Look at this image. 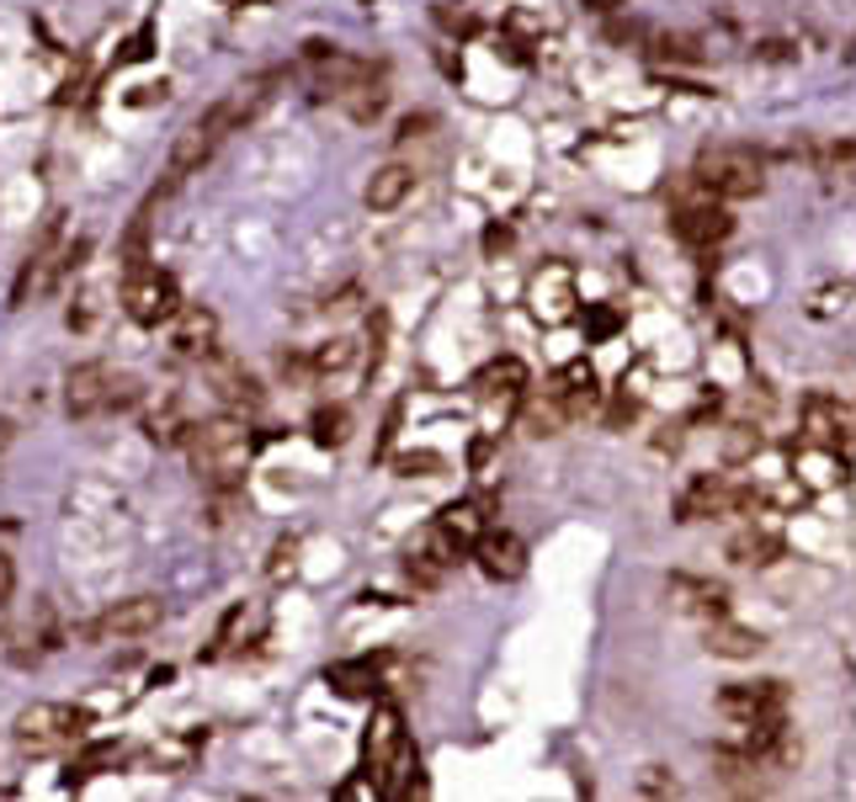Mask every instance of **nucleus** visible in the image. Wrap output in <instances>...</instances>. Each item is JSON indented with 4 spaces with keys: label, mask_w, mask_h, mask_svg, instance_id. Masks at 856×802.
Here are the masks:
<instances>
[{
    "label": "nucleus",
    "mask_w": 856,
    "mask_h": 802,
    "mask_svg": "<svg viewBox=\"0 0 856 802\" xmlns=\"http://www.w3.org/2000/svg\"><path fill=\"white\" fill-rule=\"evenodd\" d=\"M697 186H707V197L718 203H739V197H756L766 186V160L745 144H713L697 154Z\"/></svg>",
    "instance_id": "nucleus-2"
},
{
    "label": "nucleus",
    "mask_w": 856,
    "mask_h": 802,
    "mask_svg": "<svg viewBox=\"0 0 856 802\" xmlns=\"http://www.w3.org/2000/svg\"><path fill=\"white\" fill-rule=\"evenodd\" d=\"M122 749L118 744H86L80 755H75V766H69V776H64V787H75V781H86V776H96L101 766H118Z\"/></svg>",
    "instance_id": "nucleus-25"
},
{
    "label": "nucleus",
    "mask_w": 856,
    "mask_h": 802,
    "mask_svg": "<svg viewBox=\"0 0 856 802\" xmlns=\"http://www.w3.org/2000/svg\"><path fill=\"white\" fill-rule=\"evenodd\" d=\"M154 203V197H150ZM150 203L128 218V235H122V250H118V261H122V277L128 271H144L150 267Z\"/></svg>",
    "instance_id": "nucleus-21"
},
{
    "label": "nucleus",
    "mask_w": 856,
    "mask_h": 802,
    "mask_svg": "<svg viewBox=\"0 0 856 802\" xmlns=\"http://www.w3.org/2000/svg\"><path fill=\"white\" fill-rule=\"evenodd\" d=\"M11 595H17V559L0 548V600L11 606Z\"/></svg>",
    "instance_id": "nucleus-36"
},
{
    "label": "nucleus",
    "mask_w": 856,
    "mask_h": 802,
    "mask_svg": "<svg viewBox=\"0 0 856 802\" xmlns=\"http://www.w3.org/2000/svg\"><path fill=\"white\" fill-rule=\"evenodd\" d=\"M421 128H431V118H404V122H399V133H404V139H415Z\"/></svg>",
    "instance_id": "nucleus-39"
},
{
    "label": "nucleus",
    "mask_w": 856,
    "mask_h": 802,
    "mask_svg": "<svg viewBox=\"0 0 856 802\" xmlns=\"http://www.w3.org/2000/svg\"><path fill=\"white\" fill-rule=\"evenodd\" d=\"M660 59H671V64H703V48H697V37H660V48H654Z\"/></svg>",
    "instance_id": "nucleus-28"
},
{
    "label": "nucleus",
    "mask_w": 856,
    "mask_h": 802,
    "mask_svg": "<svg viewBox=\"0 0 856 802\" xmlns=\"http://www.w3.org/2000/svg\"><path fill=\"white\" fill-rule=\"evenodd\" d=\"M756 54H761V59H793V43H761Z\"/></svg>",
    "instance_id": "nucleus-37"
},
{
    "label": "nucleus",
    "mask_w": 856,
    "mask_h": 802,
    "mask_svg": "<svg viewBox=\"0 0 856 802\" xmlns=\"http://www.w3.org/2000/svg\"><path fill=\"white\" fill-rule=\"evenodd\" d=\"M782 553V537L777 532H745L729 542V559L734 564H771Z\"/></svg>",
    "instance_id": "nucleus-24"
},
{
    "label": "nucleus",
    "mask_w": 856,
    "mask_h": 802,
    "mask_svg": "<svg viewBox=\"0 0 856 802\" xmlns=\"http://www.w3.org/2000/svg\"><path fill=\"white\" fill-rule=\"evenodd\" d=\"M750 452H761V431H750V425H734V436H729V463H745Z\"/></svg>",
    "instance_id": "nucleus-31"
},
{
    "label": "nucleus",
    "mask_w": 856,
    "mask_h": 802,
    "mask_svg": "<svg viewBox=\"0 0 856 802\" xmlns=\"http://www.w3.org/2000/svg\"><path fill=\"white\" fill-rule=\"evenodd\" d=\"M112 383H118V372H112L107 361H80V367L69 372V383H64V410L75 420L101 415L107 399H112Z\"/></svg>",
    "instance_id": "nucleus-9"
},
{
    "label": "nucleus",
    "mask_w": 856,
    "mask_h": 802,
    "mask_svg": "<svg viewBox=\"0 0 856 802\" xmlns=\"http://www.w3.org/2000/svg\"><path fill=\"white\" fill-rule=\"evenodd\" d=\"M208 361V357H203ZM208 378H214V393L229 404V410H261L267 404V393H261V383L245 372L240 361H229V357H214L208 361Z\"/></svg>",
    "instance_id": "nucleus-15"
},
{
    "label": "nucleus",
    "mask_w": 856,
    "mask_h": 802,
    "mask_svg": "<svg viewBox=\"0 0 856 802\" xmlns=\"http://www.w3.org/2000/svg\"><path fill=\"white\" fill-rule=\"evenodd\" d=\"M585 319H590V335H596V340H607V335H617V308H590Z\"/></svg>",
    "instance_id": "nucleus-35"
},
{
    "label": "nucleus",
    "mask_w": 856,
    "mask_h": 802,
    "mask_svg": "<svg viewBox=\"0 0 856 802\" xmlns=\"http://www.w3.org/2000/svg\"><path fill=\"white\" fill-rule=\"evenodd\" d=\"M325 681L336 685L340 696H372V664H331L325 670Z\"/></svg>",
    "instance_id": "nucleus-27"
},
{
    "label": "nucleus",
    "mask_w": 856,
    "mask_h": 802,
    "mask_svg": "<svg viewBox=\"0 0 856 802\" xmlns=\"http://www.w3.org/2000/svg\"><path fill=\"white\" fill-rule=\"evenodd\" d=\"M229 133H235V128H229V118H224V107H208V112L176 139V149H171V165H165V181H160V197H171V192H176V186H182V181L192 176V171H197V165H203Z\"/></svg>",
    "instance_id": "nucleus-5"
},
{
    "label": "nucleus",
    "mask_w": 856,
    "mask_h": 802,
    "mask_svg": "<svg viewBox=\"0 0 856 802\" xmlns=\"http://www.w3.org/2000/svg\"><path fill=\"white\" fill-rule=\"evenodd\" d=\"M308 436L319 446H346L351 436V415H346V404H325V410H314L308 415Z\"/></svg>",
    "instance_id": "nucleus-22"
},
{
    "label": "nucleus",
    "mask_w": 856,
    "mask_h": 802,
    "mask_svg": "<svg viewBox=\"0 0 856 802\" xmlns=\"http://www.w3.org/2000/svg\"><path fill=\"white\" fill-rule=\"evenodd\" d=\"M517 393V388H527V367H521L517 357H506V361H489L485 372H479V393Z\"/></svg>",
    "instance_id": "nucleus-26"
},
{
    "label": "nucleus",
    "mask_w": 856,
    "mask_h": 802,
    "mask_svg": "<svg viewBox=\"0 0 856 802\" xmlns=\"http://www.w3.org/2000/svg\"><path fill=\"white\" fill-rule=\"evenodd\" d=\"M0 632H6V600H0Z\"/></svg>",
    "instance_id": "nucleus-40"
},
{
    "label": "nucleus",
    "mask_w": 856,
    "mask_h": 802,
    "mask_svg": "<svg viewBox=\"0 0 856 802\" xmlns=\"http://www.w3.org/2000/svg\"><path fill=\"white\" fill-rule=\"evenodd\" d=\"M803 431H809V442H814V446H830V452H841V463L852 457V410H846L841 399H825V393H814V399L803 404Z\"/></svg>",
    "instance_id": "nucleus-10"
},
{
    "label": "nucleus",
    "mask_w": 856,
    "mask_h": 802,
    "mask_svg": "<svg viewBox=\"0 0 856 802\" xmlns=\"http://www.w3.org/2000/svg\"><path fill=\"white\" fill-rule=\"evenodd\" d=\"M11 446H17V420H6V415H0V457H6Z\"/></svg>",
    "instance_id": "nucleus-38"
},
{
    "label": "nucleus",
    "mask_w": 856,
    "mask_h": 802,
    "mask_svg": "<svg viewBox=\"0 0 856 802\" xmlns=\"http://www.w3.org/2000/svg\"><path fill=\"white\" fill-rule=\"evenodd\" d=\"M468 548H474L479 568H485L489 579H500V585H511V579L527 574V542L517 532H506V527H485Z\"/></svg>",
    "instance_id": "nucleus-8"
},
{
    "label": "nucleus",
    "mask_w": 856,
    "mask_h": 802,
    "mask_svg": "<svg viewBox=\"0 0 856 802\" xmlns=\"http://www.w3.org/2000/svg\"><path fill=\"white\" fill-rule=\"evenodd\" d=\"M154 54V28H139L133 37H128V48H122V64H139Z\"/></svg>",
    "instance_id": "nucleus-34"
},
{
    "label": "nucleus",
    "mask_w": 856,
    "mask_h": 802,
    "mask_svg": "<svg viewBox=\"0 0 856 802\" xmlns=\"http://www.w3.org/2000/svg\"><path fill=\"white\" fill-rule=\"evenodd\" d=\"M186 457H192V474L203 478L208 489H240V474L250 463V431L235 415H214L197 420L182 431Z\"/></svg>",
    "instance_id": "nucleus-1"
},
{
    "label": "nucleus",
    "mask_w": 856,
    "mask_h": 802,
    "mask_svg": "<svg viewBox=\"0 0 856 802\" xmlns=\"http://www.w3.org/2000/svg\"><path fill=\"white\" fill-rule=\"evenodd\" d=\"M299 548H304L299 537H277V548H272V564H267V574H272V579H288V574L299 568Z\"/></svg>",
    "instance_id": "nucleus-29"
},
{
    "label": "nucleus",
    "mask_w": 856,
    "mask_h": 802,
    "mask_svg": "<svg viewBox=\"0 0 856 802\" xmlns=\"http://www.w3.org/2000/svg\"><path fill=\"white\" fill-rule=\"evenodd\" d=\"M713 771H718V781L734 787V792H761V781H756V760H750V755H729V749H718V755H713Z\"/></svg>",
    "instance_id": "nucleus-23"
},
{
    "label": "nucleus",
    "mask_w": 856,
    "mask_h": 802,
    "mask_svg": "<svg viewBox=\"0 0 856 802\" xmlns=\"http://www.w3.org/2000/svg\"><path fill=\"white\" fill-rule=\"evenodd\" d=\"M639 792H649V798H675V776H665L660 766H649V771L639 776Z\"/></svg>",
    "instance_id": "nucleus-33"
},
{
    "label": "nucleus",
    "mask_w": 856,
    "mask_h": 802,
    "mask_svg": "<svg viewBox=\"0 0 856 802\" xmlns=\"http://www.w3.org/2000/svg\"><path fill=\"white\" fill-rule=\"evenodd\" d=\"M404 744V728H399V713L394 707H378L372 723H367V744H362V766H367V781L383 787V771L394 760V749Z\"/></svg>",
    "instance_id": "nucleus-13"
},
{
    "label": "nucleus",
    "mask_w": 856,
    "mask_h": 802,
    "mask_svg": "<svg viewBox=\"0 0 856 802\" xmlns=\"http://www.w3.org/2000/svg\"><path fill=\"white\" fill-rule=\"evenodd\" d=\"M176 329H171V346H176V357H214L218 351V314L214 308H176L171 314Z\"/></svg>",
    "instance_id": "nucleus-14"
},
{
    "label": "nucleus",
    "mask_w": 856,
    "mask_h": 802,
    "mask_svg": "<svg viewBox=\"0 0 856 802\" xmlns=\"http://www.w3.org/2000/svg\"><path fill=\"white\" fill-rule=\"evenodd\" d=\"M404 478H415V474H442V457L436 452H410V457H399L394 463Z\"/></svg>",
    "instance_id": "nucleus-32"
},
{
    "label": "nucleus",
    "mask_w": 856,
    "mask_h": 802,
    "mask_svg": "<svg viewBox=\"0 0 856 802\" xmlns=\"http://www.w3.org/2000/svg\"><path fill=\"white\" fill-rule=\"evenodd\" d=\"M675 239L681 245H692V250H713V245H724L734 235V213L718 203V197H707V203H686V208H675Z\"/></svg>",
    "instance_id": "nucleus-7"
},
{
    "label": "nucleus",
    "mask_w": 856,
    "mask_h": 802,
    "mask_svg": "<svg viewBox=\"0 0 856 802\" xmlns=\"http://www.w3.org/2000/svg\"><path fill=\"white\" fill-rule=\"evenodd\" d=\"M671 600L692 617H724L729 606V590L713 585V579H692V574H671Z\"/></svg>",
    "instance_id": "nucleus-19"
},
{
    "label": "nucleus",
    "mask_w": 856,
    "mask_h": 802,
    "mask_svg": "<svg viewBox=\"0 0 856 802\" xmlns=\"http://www.w3.org/2000/svg\"><path fill=\"white\" fill-rule=\"evenodd\" d=\"M718 707L739 723H756V717L788 713V685L782 681H756V685H724L718 691Z\"/></svg>",
    "instance_id": "nucleus-11"
},
{
    "label": "nucleus",
    "mask_w": 856,
    "mask_h": 802,
    "mask_svg": "<svg viewBox=\"0 0 856 802\" xmlns=\"http://www.w3.org/2000/svg\"><path fill=\"white\" fill-rule=\"evenodd\" d=\"M122 308H128V319L133 325H165L176 308H182V288H176V277L160 267H144V271H128L122 277Z\"/></svg>",
    "instance_id": "nucleus-4"
},
{
    "label": "nucleus",
    "mask_w": 856,
    "mask_h": 802,
    "mask_svg": "<svg viewBox=\"0 0 856 802\" xmlns=\"http://www.w3.org/2000/svg\"><path fill=\"white\" fill-rule=\"evenodd\" d=\"M549 399L559 404V415L564 420H585L590 410H596V399H602V388H596V367H590V361H570V367L549 383Z\"/></svg>",
    "instance_id": "nucleus-12"
},
{
    "label": "nucleus",
    "mask_w": 856,
    "mask_h": 802,
    "mask_svg": "<svg viewBox=\"0 0 856 802\" xmlns=\"http://www.w3.org/2000/svg\"><path fill=\"white\" fill-rule=\"evenodd\" d=\"M532 308L549 319V325H559V319H570V303H575V282H570V271L564 267H543L538 277H532Z\"/></svg>",
    "instance_id": "nucleus-16"
},
{
    "label": "nucleus",
    "mask_w": 856,
    "mask_h": 802,
    "mask_svg": "<svg viewBox=\"0 0 856 802\" xmlns=\"http://www.w3.org/2000/svg\"><path fill=\"white\" fill-rule=\"evenodd\" d=\"M277 86H282V75H256V80H245V86H235L218 107H224V118H229V128H245V122L261 118V107L277 96Z\"/></svg>",
    "instance_id": "nucleus-17"
},
{
    "label": "nucleus",
    "mask_w": 856,
    "mask_h": 802,
    "mask_svg": "<svg viewBox=\"0 0 856 802\" xmlns=\"http://www.w3.org/2000/svg\"><path fill=\"white\" fill-rule=\"evenodd\" d=\"M86 723H91L86 707H69V702H32V707L17 713V723H11V739H17L22 755L37 760V755L69 749V744L86 734Z\"/></svg>",
    "instance_id": "nucleus-3"
},
{
    "label": "nucleus",
    "mask_w": 856,
    "mask_h": 802,
    "mask_svg": "<svg viewBox=\"0 0 856 802\" xmlns=\"http://www.w3.org/2000/svg\"><path fill=\"white\" fill-rule=\"evenodd\" d=\"M410 192H415V171H410V165H399V160H389V165H378V171H372V181H367L362 197H367V208H372V213H394Z\"/></svg>",
    "instance_id": "nucleus-18"
},
{
    "label": "nucleus",
    "mask_w": 856,
    "mask_h": 802,
    "mask_svg": "<svg viewBox=\"0 0 856 802\" xmlns=\"http://www.w3.org/2000/svg\"><path fill=\"white\" fill-rule=\"evenodd\" d=\"M160 617H165V606H160L154 595H128V600H118V606H107L96 622H86L80 638H86V643H133V638L154 632Z\"/></svg>",
    "instance_id": "nucleus-6"
},
{
    "label": "nucleus",
    "mask_w": 856,
    "mask_h": 802,
    "mask_svg": "<svg viewBox=\"0 0 856 802\" xmlns=\"http://www.w3.org/2000/svg\"><path fill=\"white\" fill-rule=\"evenodd\" d=\"M707 649L718 659H756L766 649V638L756 627H739V622H724V617H707Z\"/></svg>",
    "instance_id": "nucleus-20"
},
{
    "label": "nucleus",
    "mask_w": 856,
    "mask_h": 802,
    "mask_svg": "<svg viewBox=\"0 0 856 802\" xmlns=\"http://www.w3.org/2000/svg\"><path fill=\"white\" fill-rule=\"evenodd\" d=\"M442 568H447V564H436L431 553H410V564H404V574H410V579H415L421 590H436V585H442Z\"/></svg>",
    "instance_id": "nucleus-30"
}]
</instances>
